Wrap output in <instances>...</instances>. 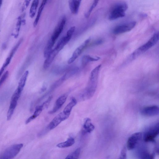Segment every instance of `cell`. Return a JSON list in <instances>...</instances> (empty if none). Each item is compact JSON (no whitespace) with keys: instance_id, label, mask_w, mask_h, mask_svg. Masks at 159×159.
Wrapping results in <instances>:
<instances>
[{"instance_id":"1","label":"cell","mask_w":159,"mask_h":159,"mask_svg":"<svg viewBox=\"0 0 159 159\" xmlns=\"http://www.w3.org/2000/svg\"><path fill=\"white\" fill-rule=\"evenodd\" d=\"M128 8V5L125 2H120L116 4L111 9L109 19L112 20L124 17L125 11Z\"/></svg>"},{"instance_id":"2","label":"cell","mask_w":159,"mask_h":159,"mask_svg":"<svg viewBox=\"0 0 159 159\" xmlns=\"http://www.w3.org/2000/svg\"><path fill=\"white\" fill-rule=\"evenodd\" d=\"M159 133V122H156L148 127L145 131L143 137L145 142H154Z\"/></svg>"},{"instance_id":"3","label":"cell","mask_w":159,"mask_h":159,"mask_svg":"<svg viewBox=\"0 0 159 159\" xmlns=\"http://www.w3.org/2000/svg\"><path fill=\"white\" fill-rule=\"evenodd\" d=\"M159 39L158 32H156L145 43L140 46L135 52L139 56L142 53L146 52L154 46L158 42Z\"/></svg>"},{"instance_id":"4","label":"cell","mask_w":159,"mask_h":159,"mask_svg":"<svg viewBox=\"0 0 159 159\" xmlns=\"http://www.w3.org/2000/svg\"><path fill=\"white\" fill-rule=\"evenodd\" d=\"M23 146L22 143H19L10 147L3 153L2 158L10 159L14 158L19 152Z\"/></svg>"},{"instance_id":"5","label":"cell","mask_w":159,"mask_h":159,"mask_svg":"<svg viewBox=\"0 0 159 159\" xmlns=\"http://www.w3.org/2000/svg\"><path fill=\"white\" fill-rule=\"evenodd\" d=\"M136 22L131 21L116 26L113 30V32L115 34H119L129 32L135 26Z\"/></svg>"},{"instance_id":"6","label":"cell","mask_w":159,"mask_h":159,"mask_svg":"<svg viewBox=\"0 0 159 159\" xmlns=\"http://www.w3.org/2000/svg\"><path fill=\"white\" fill-rule=\"evenodd\" d=\"M143 137V134L140 132L134 133L128 138L126 146L127 149L131 150L134 148Z\"/></svg>"},{"instance_id":"7","label":"cell","mask_w":159,"mask_h":159,"mask_svg":"<svg viewBox=\"0 0 159 159\" xmlns=\"http://www.w3.org/2000/svg\"><path fill=\"white\" fill-rule=\"evenodd\" d=\"M66 21V17L63 16L59 21L50 40L54 43L63 30Z\"/></svg>"},{"instance_id":"8","label":"cell","mask_w":159,"mask_h":159,"mask_svg":"<svg viewBox=\"0 0 159 159\" xmlns=\"http://www.w3.org/2000/svg\"><path fill=\"white\" fill-rule=\"evenodd\" d=\"M70 115L66 114L63 111L56 116L52 120L48 126L49 130H52L57 127L62 121L67 119Z\"/></svg>"},{"instance_id":"9","label":"cell","mask_w":159,"mask_h":159,"mask_svg":"<svg viewBox=\"0 0 159 159\" xmlns=\"http://www.w3.org/2000/svg\"><path fill=\"white\" fill-rule=\"evenodd\" d=\"M91 40L90 38H88L75 50L72 57L68 61V64L72 63L77 58L84 49L87 46Z\"/></svg>"},{"instance_id":"10","label":"cell","mask_w":159,"mask_h":159,"mask_svg":"<svg viewBox=\"0 0 159 159\" xmlns=\"http://www.w3.org/2000/svg\"><path fill=\"white\" fill-rule=\"evenodd\" d=\"M159 110V107L157 106H148L142 108L140 111V113L144 116H153L158 115Z\"/></svg>"},{"instance_id":"11","label":"cell","mask_w":159,"mask_h":159,"mask_svg":"<svg viewBox=\"0 0 159 159\" xmlns=\"http://www.w3.org/2000/svg\"><path fill=\"white\" fill-rule=\"evenodd\" d=\"M60 51L56 48L52 50L45 60L43 65V68L44 69H47L51 65L53 60Z\"/></svg>"},{"instance_id":"12","label":"cell","mask_w":159,"mask_h":159,"mask_svg":"<svg viewBox=\"0 0 159 159\" xmlns=\"http://www.w3.org/2000/svg\"><path fill=\"white\" fill-rule=\"evenodd\" d=\"M67 97L66 94H64L59 97L56 100L53 109L49 112V113L52 114L57 111L65 102Z\"/></svg>"},{"instance_id":"13","label":"cell","mask_w":159,"mask_h":159,"mask_svg":"<svg viewBox=\"0 0 159 159\" xmlns=\"http://www.w3.org/2000/svg\"><path fill=\"white\" fill-rule=\"evenodd\" d=\"M81 0H69V6L71 13L76 15L78 13Z\"/></svg>"},{"instance_id":"14","label":"cell","mask_w":159,"mask_h":159,"mask_svg":"<svg viewBox=\"0 0 159 159\" xmlns=\"http://www.w3.org/2000/svg\"><path fill=\"white\" fill-rule=\"evenodd\" d=\"M95 129L94 126L91 123V120L89 118H86L83 126L82 133L83 134L90 133Z\"/></svg>"},{"instance_id":"15","label":"cell","mask_w":159,"mask_h":159,"mask_svg":"<svg viewBox=\"0 0 159 159\" xmlns=\"http://www.w3.org/2000/svg\"><path fill=\"white\" fill-rule=\"evenodd\" d=\"M43 109V108L42 105L36 106L33 114L27 119L25 121V124H28L36 118L41 113Z\"/></svg>"},{"instance_id":"16","label":"cell","mask_w":159,"mask_h":159,"mask_svg":"<svg viewBox=\"0 0 159 159\" xmlns=\"http://www.w3.org/2000/svg\"><path fill=\"white\" fill-rule=\"evenodd\" d=\"M71 38V36L67 35L66 36L63 37L58 41L56 48L60 51L69 42Z\"/></svg>"},{"instance_id":"17","label":"cell","mask_w":159,"mask_h":159,"mask_svg":"<svg viewBox=\"0 0 159 159\" xmlns=\"http://www.w3.org/2000/svg\"><path fill=\"white\" fill-rule=\"evenodd\" d=\"M17 101L11 100L10 105L7 114V119L10 120L13 115L14 110L17 106Z\"/></svg>"},{"instance_id":"18","label":"cell","mask_w":159,"mask_h":159,"mask_svg":"<svg viewBox=\"0 0 159 159\" xmlns=\"http://www.w3.org/2000/svg\"><path fill=\"white\" fill-rule=\"evenodd\" d=\"M29 71H26L21 76L19 82L17 89L22 91L25 84L29 74Z\"/></svg>"},{"instance_id":"19","label":"cell","mask_w":159,"mask_h":159,"mask_svg":"<svg viewBox=\"0 0 159 159\" xmlns=\"http://www.w3.org/2000/svg\"><path fill=\"white\" fill-rule=\"evenodd\" d=\"M77 103L76 99L74 98H72L71 101L65 107L63 112L66 114L70 115L72 108Z\"/></svg>"},{"instance_id":"20","label":"cell","mask_w":159,"mask_h":159,"mask_svg":"<svg viewBox=\"0 0 159 159\" xmlns=\"http://www.w3.org/2000/svg\"><path fill=\"white\" fill-rule=\"evenodd\" d=\"M48 0H43L41 4L39 9L36 17L34 21L33 26L35 27L36 26L39 20L41 13Z\"/></svg>"},{"instance_id":"21","label":"cell","mask_w":159,"mask_h":159,"mask_svg":"<svg viewBox=\"0 0 159 159\" xmlns=\"http://www.w3.org/2000/svg\"><path fill=\"white\" fill-rule=\"evenodd\" d=\"M75 143V140L74 139L70 137L68 138L65 142L58 144L57 145V146L60 148H67L72 146Z\"/></svg>"},{"instance_id":"22","label":"cell","mask_w":159,"mask_h":159,"mask_svg":"<svg viewBox=\"0 0 159 159\" xmlns=\"http://www.w3.org/2000/svg\"><path fill=\"white\" fill-rule=\"evenodd\" d=\"M39 2V0H33L29 12V16L31 18H33L35 15Z\"/></svg>"},{"instance_id":"23","label":"cell","mask_w":159,"mask_h":159,"mask_svg":"<svg viewBox=\"0 0 159 159\" xmlns=\"http://www.w3.org/2000/svg\"><path fill=\"white\" fill-rule=\"evenodd\" d=\"M100 59V58L98 57H92L89 55H85L82 58V63L84 65L90 62L98 61Z\"/></svg>"},{"instance_id":"24","label":"cell","mask_w":159,"mask_h":159,"mask_svg":"<svg viewBox=\"0 0 159 159\" xmlns=\"http://www.w3.org/2000/svg\"><path fill=\"white\" fill-rule=\"evenodd\" d=\"M55 43L52 42L50 39L48 41L44 49V56L46 58L52 50V48Z\"/></svg>"},{"instance_id":"25","label":"cell","mask_w":159,"mask_h":159,"mask_svg":"<svg viewBox=\"0 0 159 159\" xmlns=\"http://www.w3.org/2000/svg\"><path fill=\"white\" fill-rule=\"evenodd\" d=\"M80 152V148H78L73 152L68 155L65 159H78L79 156Z\"/></svg>"},{"instance_id":"26","label":"cell","mask_w":159,"mask_h":159,"mask_svg":"<svg viewBox=\"0 0 159 159\" xmlns=\"http://www.w3.org/2000/svg\"><path fill=\"white\" fill-rule=\"evenodd\" d=\"M99 0H94L93 4L90 7L89 10L85 14V16L86 18H88L90 16L92 11L93 9L97 6Z\"/></svg>"},{"instance_id":"27","label":"cell","mask_w":159,"mask_h":159,"mask_svg":"<svg viewBox=\"0 0 159 159\" xmlns=\"http://www.w3.org/2000/svg\"><path fill=\"white\" fill-rule=\"evenodd\" d=\"M22 41V39H21L15 45V47L12 49L10 54L9 56V57H10V58L11 59L12 57H13L15 53L17 50V49H18V48L20 43H21Z\"/></svg>"},{"instance_id":"28","label":"cell","mask_w":159,"mask_h":159,"mask_svg":"<svg viewBox=\"0 0 159 159\" xmlns=\"http://www.w3.org/2000/svg\"><path fill=\"white\" fill-rule=\"evenodd\" d=\"M22 17L20 16L18 17L17 18V20L16 25V31L17 34H18L20 31V27L21 25L22 24Z\"/></svg>"},{"instance_id":"29","label":"cell","mask_w":159,"mask_h":159,"mask_svg":"<svg viewBox=\"0 0 159 159\" xmlns=\"http://www.w3.org/2000/svg\"><path fill=\"white\" fill-rule=\"evenodd\" d=\"M127 149L126 146L125 145L123 147L120 152L119 158L123 159L126 158Z\"/></svg>"},{"instance_id":"30","label":"cell","mask_w":159,"mask_h":159,"mask_svg":"<svg viewBox=\"0 0 159 159\" xmlns=\"http://www.w3.org/2000/svg\"><path fill=\"white\" fill-rule=\"evenodd\" d=\"M9 75V72L6 71L3 75L0 80V87L7 79Z\"/></svg>"},{"instance_id":"31","label":"cell","mask_w":159,"mask_h":159,"mask_svg":"<svg viewBox=\"0 0 159 159\" xmlns=\"http://www.w3.org/2000/svg\"><path fill=\"white\" fill-rule=\"evenodd\" d=\"M31 0H25L22 4L21 11L23 12L29 6Z\"/></svg>"},{"instance_id":"32","label":"cell","mask_w":159,"mask_h":159,"mask_svg":"<svg viewBox=\"0 0 159 159\" xmlns=\"http://www.w3.org/2000/svg\"><path fill=\"white\" fill-rule=\"evenodd\" d=\"M52 98V96H49L48 99L42 104L43 109L48 107Z\"/></svg>"},{"instance_id":"33","label":"cell","mask_w":159,"mask_h":159,"mask_svg":"<svg viewBox=\"0 0 159 159\" xmlns=\"http://www.w3.org/2000/svg\"><path fill=\"white\" fill-rule=\"evenodd\" d=\"M75 26L71 27L67 31L66 35L72 37V34L75 31Z\"/></svg>"},{"instance_id":"34","label":"cell","mask_w":159,"mask_h":159,"mask_svg":"<svg viewBox=\"0 0 159 159\" xmlns=\"http://www.w3.org/2000/svg\"><path fill=\"white\" fill-rule=\"evenodd\" d=\"M5 68L3 67L2 66L1 68V69L0 70V77L1 75H2V73H3L4 69Z\"/></svg>"},{"instance_id":"35","label":"cell","mask_w":159,"mask_h":159,"mask_svg":"<svg viewBox=\"0 0 159 159\" xmlns=\"http://www.w3.org/2000/svg\"><path fill=\"white\" fill-rule=\"evenodd\" d=\"M46 84H43V87L41 89V91L42 92H43V91H44L46 89Z\"/></svg>"},{"instance_id":"36","label":"cell","mask_w":159,"mask_h":159,"mask_svg":"<svg viewBox=\"0 0 159 159\" xmlns=\"http://www.w3.org/2000/svg\"><path fill=\"white\" fill-rule=\"evenodd\" d=\"M2 0H0V8L2 4Z\"/></svg>"}]
</instances>
